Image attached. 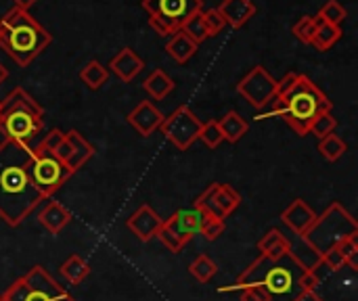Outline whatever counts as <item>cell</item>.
<instances>
[{"label":"cell","instance_id":"1","mask_svg":"<svg viewBox=\"0 0 358 301\" xmlns=\"http://www.w3.org/2000/svg\"><path fill=\"white\" fill-rule=\"evenodd\" d=\"M31 147L15 140L0 142V220L6 226H19L42 201L29 176Z\"/></svg>","mask_w":358,"mask_h":301},{"label":"cell","instance_id":"2","mask_svg":"<svg viewBox=\"0 0 358 301\" xmlns=\"http://www.w3.org/2000/svg\"><path fill=\"white\" fill-rule=\"evenodd\" d=\"M331 107L329 96L308 75L292 71L277 80V96L262 109V115H256V119L279 115L298 136H306L315 117L331 111Z\"/></svg>","mask_w":358,"mask_h":301},{"label":"cell","instance_id":"3","mask_svg":"<svg viewBox=\"0 0 358 301\" xmlns=\"http://www.w3.org/2000/svg\"><path fill=\"white\" fill-rule=\"evenodd\" d=\"M304 270L289 258V254L281 258L258 256L239 277L233 289L254 287L266 301H304Z\"/></svg>","mask_w":358,"mask_h":301},{"label":"cell","instance_id":"4","mask_svg":"<svg viewBox=\"0 0 358 301\" xmlns=\"http://www.w3.org/2000/svg\"><path fill=\"white\" fill-rule=\"evenodd\" d=\"M52 36L40 25L29 10L10 8L0 17V48L19 65L27 67L48 44Z\"/></svg>","mask_w":358,"mask_h":301},{"label":"cell","instance_id":"5","mask_svg":"<svg viewBox=\"0 0 358 301\" xmlns=\"http://www.w3.org/2000/svg\"><path fill=\"white\" fill-rule=\"evenodd\" d=\"M42 105L23 88H13L4 101H0V132L4 140L31 147V140L44 128Z\"/></svg>","mask_w":358,"mask_h":301},{"label":"cell","instance_id":"6","mask_svg":"<svg viewBox=\"0 0 358 301\" xmlns=\"http://www.w3.org/2000/svg\"><path fill=\"white\" fill-rule=\"evenodd\" d=\"M304 289L313 301H358V270L348 264L334 270L321 262L304 274Z\"/></svg>","mask_w":358,"mask_h":301},{"label":"cell","instance_id":"7","mask_svg":"<svg viewBox=\"0 0 358 301\" xmlns=\"http://www.w3.org/2000/svg\"><path fill=\"white\" fill-rule=\"evenodd\" d=\"M358 237V224L355 216L338 201H334L317 220L313 226L304 233V239L321 254L325 256L327 251L336 249L344 241Z\"/></svg>","mask_w":358,"mask_h":301},{"label":"cell","instance_id":"8","mask_svg":"<svg viewBox=\"0 0 358 301\" xmlns=\"http://www.w3.org/2000/svg\"><path fill=\"white\" fill-rule=\"evenodd\" d=\"M0 301H76V298L65 291L44 266H34L0 295Z\"/></svg>","mask_w":358,"mask_h":301},{"label":"cell","instance_id":"9","mask_svg":"<svg viewBox=\"0 0 358 301\" xmlns=\"http://www.w3.org/2000/svg\"><path fill=\"white\" fill-rule=\"evenodd\" d=\"M141 6L149 13V25L159 36H174L185 21L203 10V0H143Z\"/></svg>","mask_w":358,"mask_h":301},{"label":"cell","instance_id":"10","mask_svg":"<svg viewBox=\"0 0 358 301\" xmlns=\"http://www.w3.org/2000/svg\"><path fill=\"white\" fill-rule=\"evenodd\" d=\"M29 176L34 186L40 191V195L48 201L73 174L67 170V166L52 155L50 151L42 147H31V159H29Z\"/></svg>","mask_w":358,"mask_h":301},{"label":"cell","instance_id":"11","mask_svg":"<svg viewBox=\"0 0 358 301\" xmlns=\"http://www.w3.org/2000/svg\"><path fill=\"white\" fill-rule=\"evenodd\" d=\"M199 228H201V214L195 207H191V210H178L168 220L162 222V228L157 233V239L172 254H180L182 247L195 235H199Z\"/></svg>","mask_w":358,"mask_h":301},{"label":"cell","instance_id":"12","mask_svg":"<svg viewBox=\"0 0 358 301\" xmlns=\"http://www.w3.org/2000/svg\"><path fill=\"white\" fill-rule=\"evenodd\" d=\"M201 124L203 122L187 105H180L168 117H164L159 130L178 151H187L199 140Z\"/></svg>","mask_w":358,"mask_h":301},{"label":"cell","instance_id":"13","mask_svg":"<svg viewBox=\"0 0 358 301\" xmlns=\"http://www.w3.org/2000/svg\"><path fill=\"white\" fill-rule=\"evenodd\" d=\"M239 205H241V195H239L231 184L212 182V184L195 199V205H193V207H195L201 216L224 220V218H229Z\"/></svg>","mask_w":358,"mask_h":301},{"label":"cell","instance_id":"14","mask_svg":"<svg viewBox=\"0 0 358 301\" xmlns=\"http://www.w3.org/2000/svg\"><path fill=\"white\" fill-rule=\"evenodd\" d=\"M237 94H241L248 105L262 111L277 96V80L268 73L266 67L256 65L237 84Z\"/></svg>","mask_w":358,"mask_h":301},{"label":"cell","instance_id":"15","mask_svg":"<svg viewBox=\"0 0 358 301\" xmlns=\"http://www.w3.org/2000/svg\"><path fill=\"white\" fill-rule=\"evenodd\" d=\"M162 218L157 216V212L151 205H141L126 222V226L132 230V235L141 241V243H149L151 239L157 237L159 228H162Z\"/></svg>","mask_w":358,"mask_h":301},{"label":"cell","instance_id":"16","mask_svg":"<svg viewBox=\"0 0 358 301\" xmlns=\"http://www.w3.org/2000/svg\"><path fill=\"white\" fill-rule=\"evenodd\" d=\"M164 113L151 103V101H141L130 113H128V124L141 134V136H151L155 130H159L164 122Z\"/></svg>","mask_w":358,"mask_h":301},{"label":"cell","instance_id":"17","mask_svg":"<svg viewBox=\"0 0 358 301\" xmlns=\"http://www.w3.org/2000/svg\"><path fill=\"white\" fill-rule=\"evenodd\" d=\"M315 220H317V214L304 199H294L281 214V222L294 235H304L313 226Z\"/></svg>","mask_w":358,"mask_h":301},{"label":"cell","instance_id":"18","mask_svg":"<svg viewBox=\"0 0 358 301\" xmlns=\"http://www.w3.org/2000/svg\"><path fill=\"white\" fill-rule=\"evenodd\" d=\"M287 239V254L289 258L304 270V272H310L315 270L319 264H321V254L304 239V235H285Z\"/></svg>","mask_w":358,"mask_h":301},{"label":"cell","instance_id":"19","mask_svg":"<svg viewBox=\"0 0 358 301\" xmlns=\"http://www.w3.org/2000/svg\"><path fill=\"white\" fill-rule=\"evenodd\" d=\"M65 142H67V159H65V166L71 174H76L80 168H84L92 157H94V147L78 132V130H69L65 134Z\"/></svg>","mask_w":358,"mask_h":301},{"label":"cell","instance_id":"20","mask_svg":"<svg viewBox=\"0 0 358 301\" xmlns=\"http://www.w3.org/2000/svg\"><path fill=\"white\" fill-rule=\"evenodd\" d=\"M107 69L113 71L124 84H128V82H132L145 69V61L132 48L126 46V48L117 50V54L109 61V67Z\"/></svg>","mask_w":358,"mask_h":301},{"label":"cell","instance_id":"21","mask_svg":"<svg viewBox=\"0 0 358 301\" xmlns=\"http://www.w3.org/2000/svg\"><path fill=\"white\" fill-rule=\"evenodd\" d=\"M216 10L227 25L239 29L256 15V4L252 0H222Z\"/></svg>","mask_w":358,"mask_h":301},{"label":"cell","instance_id":"22","mask_svg":"<svg viewBox=\"0 0 358 301\" xmlns=\"http://www.w3.org/2000/svg\"><path fill=\"white\" fill-rule=\"evenodd\" d=\"M71 222V214H69V210L63 205V203H59V201H50L48 199V203L40 210V214H38V224L42 226V228H46L50 235H59L67 224Z\"/></svg>","mask_w":358,"mask_h":301},{"label":"cell","instance_id":"23","mask_svg":"<svg viewBox=\"0 0 358 301\" xmlns=\"http://www.w3.org/2000/svg\"><path fill=\"white\" fill-rule=\"evenodd\" d=\"M197 48H199V44L195 40H191L185 31H176L174 36H170V40L166 44V52L176 63H187L189 59H193Z\"/></svg>","mask_w":358,"mask_h":301},{"label":"cell","instance_id":"24","mask_svg":"<svg viewBox=\"0 0 358 301\" xmlns=\"http://www.w3.org/2000/svg\"><path fill=\"white\" fill-rule=\"evenodd\" d=\"M143 88H145V92H147L151 98L164 101V98L176 88V82H174L164 69H153V71L145 78Z\"/></svg>","mask_w":358,"mask_h":301},{"label":"cell","instance_id":"25","mask_svg":"<svg viewBox=\"0 0 358 301\" xmlns=\"http://www.w3.org/2000/svg\"><path fill=\"white\" fill-rule=\"evenodd\" d=\"M218 128H220V132H222V136H224V140H229V142H237V140H241L245 134H248V130H250V124L237 113V111H227L220 119H218Z\"/></svg>","mask_w":358,"mask_h":301},{"label":"cell","instance_id":"26","mask_svg":"<svg viewBox=\"0 0 358 301\" xmlns=\"http://www.w3.org/2000/svg\"><path fill=\"white\" fill-rule=\"evenodd\" d=\"M59 272H61V277L69 283V285H80V283H84L88 277H90V266H88V262L82 258V256H69L63 264H61V268H59Z\"/></svg>","mask_w":358,"mask_h":301},{"label":"cell","instance_id":"27","mask_svg":"<svg viewBox=\"0 0 358 301\" xmlns=\"http://www.w3.org/2000/svg\"><path fill=\"white\" fill-rule=\"evenodd\" d=\"M258 251L260 256L268 258H281L287 254V239L279 228H271L260 241H258Z\"/></svg>","mask_w":358,"mask_h":301},{"label":"cell","instance_id":"28","mask_svg":"<svg viewBox=\"0 0 358 301\" xmlns=\"http://www.w3.org/2000/svg\"><path fill=\"white\" fill-rule=\"evenodd\" d=\"M340 38H342V27L331 25V23H325V21H321V19H319L317 31H315V36H313L310 44H313L317 50L325 52V50L334 48V46H336V42H338Z\"/></svg>","mask_w":358,"mask_h":301},{"label":"cell","instance_id":"29","mask_svg":"<svg viewBox=\"0 0 358 301\" xmlns=\"http://www.w3.org/2000/svg\"><path fill=\"white\" fill-rule=\"evenodd\" d=\"M80 80L86 84L88 90H99L103 84H107L109 80V69L99 63V61H88L82 69H80Z\"/></svg>","mask_w":358,"mask_h":301},{"label":"cell","instance_id":"30","mask_svg":"<svg viewBox=\"0 0 358 301\" xmlns=\"http://www.w3.org/2000/svg\"><path fill=\"white\" fill-rule=\"evenodd\" d=\"M189 274H191L197 283L206 285V283H210V281L218 274V266H216V262H214L208 254H199V256L189 264Z\"/></svg>","mask_w":358,"mask_h":301},{"label":"cell","instance_id":"31","mask_svg":"<svg viewBox=\"0 0 358 301\" xmlns=\"http://www.w3.org/2000/svg\"><path fill=\"white\" fill-rule=\"evenodd\" d=\"M348 145L338 136V134H329L325 138L319 140V153L327 159V161H338L346 155Z\"/></svg>","mask_w":358,"mask_h":301},{"label":"cell","instance_id":"32","mask_svg":"<svg viewBox=\"0 0 358 301\" xmlns=\"http://www.w3.org/2000/svg\"><path fill=\"white\" fill-rule=\"evenodd\" d=\"M38 147H42V149L50 151V153H52V155H57L63 163H65L67 153H69L67 142H65V134H63L61 130H50V132L40 140V145H38Z\"/></svg>","mask_w":358,"mask_h":301},{"label":"cell","instance_id":"33","mask_svg":"<svg viewBox=\"0 0 358 301\" xmlns=\"http://www.w3.org/2000/svg\"><path fill=\"white\" fill-rule=\"evenodd\" d=\"M346 15H348V13H346V8H344L342 2H338V0H327V2L321 6V10H319L317 17H319L321 21H325V23H331V25L342 27Z\"/></svg>","mask_w":358,"mask_h":301},{"label":"cell","instance_id":"34","mask_svg":"<svg viewBox=\"0 0 358 301\" xmlns=\"http://www.w3.org/2000/svg\"><path fill=\"white\" fill-rule=\"evenodd\" d=\"M317 25H319V17H317V15H302V17L294 23L292 31H294V36H296L300 42L310 44V40H313V36H315V31H317Z\"/></svg>","mask_w":358,"mask_h":301},{"label":"cell","instance_id":"35","mask_svg":"<svg viewBox=\"0 0 358 301\" xmlns=\"http://www.w3.org/2000/svg\"><path fill=\"white\" fill-rule=\"evenodd\" d=\"M336 128H338V119L334 117L331 111H327V113H321V115L315 117V122H313L310 128H308V134H313V136H317V138L321 140V138L334 134Z\"/></svg>","mask_w":358,"mask_h":301},{"label":"cell","instance_id":"36","mask_svg":"<svg viewBox=\"0 0 358 301\" xmlns=\"http://www.w3.org/2000/svg\"><path fill=\"white\" fill-rule=\"evenodd\" d=\"M199 140L208 147V149H218L220 142L224 140L220 128H218V119H208L201 124V132H199Z\"/></svg>","mask_w":358,"mask_h":301},{"label":"cell","instance_id":"37","mask_svg":"<svg viewBox=\"0 0 358 301\" xmlns=\"http://www.w3.org/2000/svg\"><path fill=\"white\" fill-rule=\"evenodd\" d=\"M227 230V224L224 220H218V218H208V216H201V228H199V235L208 241V243H214L220 239V235H224Z\"/></svg>","mask_w":358,"mask_h":301},{"label":"cell","instance_id":"38","mask_svg":"<svg viewBox=\"0 0 358 301\" xmlns=\"http://www.w3.org/2000/svg\"><path fill=\"white\" fill-rule=\"evenodd\" d=\"M201 19H203V27H206V34L208 38H214L218 36L222 29H224V19L218 15L216 8H208V10H201Z\"/></svg>","mask_w":358,"mask_h":301},{"label":"cell","instance_id":"39","mask_svg":"<svg viewBox=\"0 0 358 301\" xmlns=\"http://www.w3.org/2000/svg\"><path fill=\"white\" fill-rule=\"evenodd\" d=\"M180 31H185V34H187L191 40H195L197 44L203 42V40L208 38V34H206V27H203L201 13H197V15H193L189 21H185V25L180 27Z\"/></svg>","mask_w":358,"mask_h":301},{"label":"cell","instance_id":"40","mask_svg":"<svg viewBox=\"0 0 358 301\" xmlns=\"http://www.w3.org/2000/svg\"><path fill=\"white\" fill-rule=\"evenodd\" d=\"M338 249L342 251L346 264H348L350 268H357L358 270V237H352V239L344 241L342 245H338Z\"/></svg>","mask_w":358,"mask_h":301},{"label":"cell","instance_id":"41","mask_svg":"<svg viewBox=\"0 0 358 301\" xmlns=\"http://www.w3.org/2000/svg\"><path fill=\"white\" fill-rule=\"evenodd\" d=\"M13 2H15V6H17V8L29 10V8H31V6H34V4H36L38 0H13Z\"/></svg>","mask_w":358,"mask_h":301},{"label":"cell","instance_id":"42","mask_svg":"<svg viewBox=\"0 0 358 301\" xmlns=\"http://www.w3.org/2000/svg\"><path fill=\"white\" fill-rule=\"evenodd\" d=\"M6 80H8V69H6V67H4V65L0 63V86H2V84H4Z\"/></svg>","mask_w":358,"mask_h":301}]
</instances>
